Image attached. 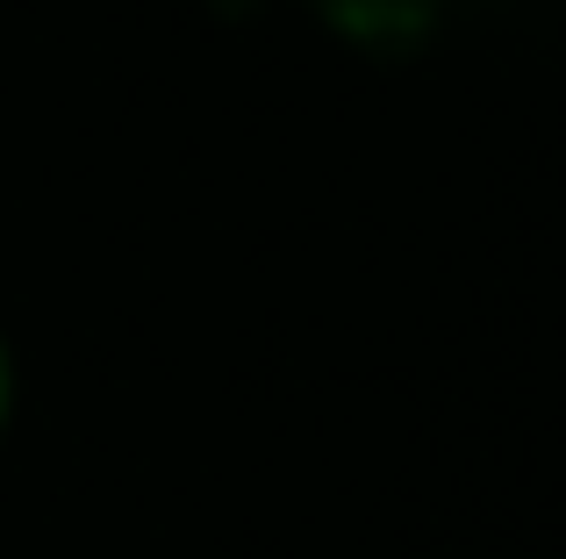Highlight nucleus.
Wrapping results in <instances>:
<instances>
[{
    "instance_id": "obj_1",
    "label": "nucleus",
    "mask_w": 566,
    "mask_h": 559,
    "mask_svg": "<svg viewBox=\"0 0 566 559\" xmlns=\"http://www.w3.org/2000/svg\"><path fill=\"white\" fill-rule=\"evenodd\" d=\"M14 423V351H8V330H0V437Z\"/></svg>"
}]
</instances>
